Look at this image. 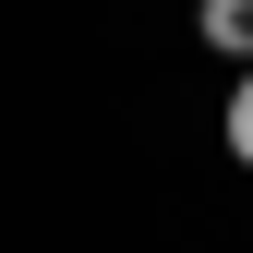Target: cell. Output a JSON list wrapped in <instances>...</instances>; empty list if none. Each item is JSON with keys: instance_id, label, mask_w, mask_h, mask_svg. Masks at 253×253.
<instances>
[{"instance_id": "6da1fadb", "label": "cell", "mask_w": 253, "mask_h": 253, "mask_svg": "<svg viewBox=\"0 0 253 253\" xmlns=\"http://www.w3.org/2000/svg\"><path fill=\"white\" fill-rule=\"evenodd\" d=\"M205 48H229V60H253V0H205Z\"/></svg>"}, {"instance_id": "7a4b0ae2", "label": "cell", "mask_w": 253, "mask_h": 253, "mask_svg": "<svg viewBox=\"0 0 253 253\" xmlns=\"http://www.w3.org/2000/svg\"><path fill=\"white\" fill-rule=\"evenodd\" d=\"M229 145L253 157V73H241V97H229Z\"/></svg>"}]
</instances>
